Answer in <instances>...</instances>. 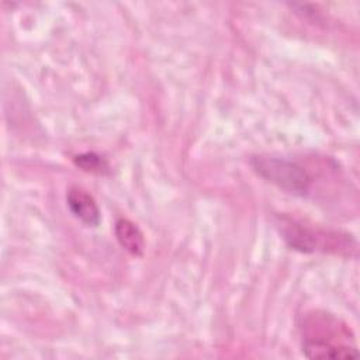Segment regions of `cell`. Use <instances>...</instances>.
I'll use <instances>...</instances> for the list:
<instances>
[{
  "instance_id": "cell-3",
  "label": "cell",
  "mask_w": 360,
  "mask_h": 360,
  "mask_svg": "<svg viewBox=\"0 0 360 360\" xmlns=\"http://www.w3.org/2000/svg\"><path fill=\"white\" fill-rule=\"evenodd\" d=\"M250 165L262 179L290 194L305 197L311 193L314 177L308 167L298 160L273 155H257L250 159Z\"/></svg>"
},
{
  "instance_id": "cell-4",
  "label": "cell",
  "mask_w": 360,
  "mask_h": 360,
  "mask_svg": "<svg viewBox=\"0 0 360 360\" xmlns=\"http://www.w3.org/2000/svg\"><path fill=\"white\" fill-rule=\"evenodd\" d=\"M66 204L69 211L76 217L80 222H83L87 226H97L101 215L100 208L93 198L91 194H89L84 188L73 186L66 193Z\"/></svg>"
},
{
  "instance_id": "cell-1",
  "label": "cell",
  "mask_w": 360,
  "mask_h": 360,
  "mask_svg": "<svg viewBox=\"0 0 360 360\" xmlns=\"http://www.w3.org/2000/svg\"><path fill=\"white\" fill-rule=\"evenodd\" d=\"M300 335L302 352L308 359L357 357L354 333L349 325L328 311L311 309L301 316Z\"/></svg>"
},
{
  "instance_id": "cell-5",
  "label": "cell",
  "mask_w": 360,
  "mask_h": 360,
  "mask_svg": "<svg viewBox=\"0 0 360 360\" xmlns=\"http://www.w3.org/2000/svg\"><path fill=\"white\" fill-rule=\"evenodd\" d=\"M115 238L122 249L134 256H142L145 250V238L136 224L127 218H120L114 226Z\"/></svg>"
},
{
  "instance_id": "cell-2",
  "label": "cell",
  "mask_w": 360,
  "mask_h": 360,
  "mask_svg": "<svg viewBox=\"0 0 360 360\" xmlns=\"http://www.w3.org/2000/svg\"><path fill=\"white\" fill-rule=\"evenodd\" d=\"M277 226L285 243L298 252H332L343 253L354 248V240L347 233L336 231H325L312 225H307L290 217H280Z\"/></svg>"
},
{
  "instance_id": "cell-6",
  "label": "cell",
  "mask_w": 360,
  "mask_h": 360,
  "mask_svg": "<svg viewBox=\"0 0 360 360\" xmlns=\"http://www.w3.org/2000/svg\"><path fill=\"white\" fill-rule=\"evenodd\" d=\"M75 165L82 169L83 172L93 173V174H107L110 173V165L108 162L98 153L94 152H84L80 155H76L73 158Z\"/></svg>"
}]
</instances>
